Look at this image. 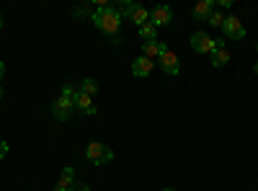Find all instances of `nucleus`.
Listing matches in <instances>:
<instances>
[{
  "label": "nucleus",
  "mask_w": 258,
  "mask_h": 191,
  "mask_svg": "<svg viewBox=\"0 0 258 191\" xmlns=\"http://www.w3.org/2000/svg\"><path fill=\"white\" fill-rule=\"evenodd\" d=\"M91 21H93V26L98 29V31H103L106 36H119V29H121V13L116 11V6L114 3H109V6H98L93 13H91Z\"/></svg>",
  "instance_id": "f257e3e1"
},
{
  "label": "nucleus",
  "mask_w": 258,
  "mask_h": 191,
  "mask_svg": "<svg viewBox=\"0 0 258 191\" xmlns=\"http://www.w3.org/2000/svg\"><path fill=\"white\" fill-rule=\"evenodd\" d=\"M85 158H88L93 165H109L114 160V150L103 142H88L85 147Z\"/></svg>",
  "instance_id": "f03ea898"
},
{
  "label": "nucleus",
  "mask_w": 258,
  "mask_h": 191,
  "mask_svg": "<svg viewBox=\"0 0 258 191\" xmlns=\"http://www.w3.org/2000/svg\"><path fill=\"white\" fill-rule=\"evenodd\" d=\"M188 44H191V49L197 54H212L214 52V39L207 31H194L191 39H188Z\"/></svg>",
  "instance_id": "7ed1b4c3"
},
{
  "label": "nucleus",
  "mask_w": 258,
  "mask_h": 191,
  "mask_svg": "<svg viewBox=\"0 0 258 191\" xmlns=\"http://www.w3.org/2000/svg\"><path fill=\"white\" fill-rule=\"evenodd\" d=\"M73 114H75V101H73V98L59 96V98L52 103V116H54L57 121H70Z\"/></svg>",
  "instance_id": "20e7f679"
},
{
  "label": "nucleus",
  "mask_w": 258,
  "mask_h": 191,
  "mask_svg": "<svg viewBox=\"0 0 258 191\" xmlns=\"http://www.w3.org/2000/svg\"><path fill=\"white\" fill-rule=\"evenodd\" d=\"M245 26H243V21L240 18H235V16H227L225 18V24H222V39H245Z\"/></svg>",
  "instance_id": "39448f33"
},
{
  "label": "nucleus",
  "mask_w": 258,
  "mask_h": 191,
  "mask_svg": "<svg viewBox=\"0 0 258 191\" xmlns=\"http://www.w3.org/2000/svg\"><path fill=\"white\" fill-rule=\"evenodd\" d=\"M170 21H173V11H170V6H155V8H150V24H153L155 29L170 26Z\"/></svg>",
  "instance_id": "423d86ee"
},
{
  "label": "nucleus",
  "mask_w": 258,
  "mask_h": 191,
  "mask_svg": "<svg viewBox=\"0 0 258 191\" xmlns=\"http://www.w3.org/2000/svg\"><path fill=\"white\" fill-rule=\"evenodd\" d=\"M158 65H160V70L165 73V75H170V78H176L178 73H181V62H178V54L176 52H165L160 59H158Z\"/></svg>",
  "instance_id": "0eeeda50"
},
{
  "label": "nucleus",
  "mask_w": 258,
  "mask_h": 191,
  "mask_svg": "<svg viewBox=\"0 0 258 191\" xmlns=\"http://www.w3.org/2000/svg\"><path fill=\"white\" fill-rule=\"evenodd\" d=\"M168 52V44L165 41H142V57H147V59H160L163 54Z\"/></svg>",
  "instance_id": "6e6552de"
},
{
  "label": "nucleus",
  "mask_w": 258,
  "mask_h": 191,
  "mask_svg": "<svg viewBox=\"0 0 258 191\" xmlns=\"http://www.w3.org/2000/svg\"><path fill=\"white\" fill-rule=\"evenodd\" d=\"M153 68H155V62L140 54V57L132 62V75H135V78H147L150 73H153Z\"/></svg>",
  "instance_id": "1a4fd4ad"
},
{
  "label": "nucleus",
  "mask_w": 258,
  "mask_h": 191,
  "mask_svg": "<svg viewBox=\"0 0 258 191\" xmlns=\"http://www.w3.org/2000/svg\"><path fill=\"white\" fill-rule=\"evenodd\" d=\"M73 186H75V168H62V173H59V181H57V186L52 188V191H73Z\"/></svg>",
  "instance_id": "9d476101"
},
{
  "label": "nucleus",
  "mask_w": 258,
  "mask_h": 191,
  "mask_svg": "<svg viewBox=\"0 0 258 191\" xmlns=\"http://www.w3.org/2000/svg\"><path fill=\"white\" fill-rule=\"evenodd\" d=\"M214 8H217V6H214V0H202V3L194 6L191 18H194V21H204V24H207V18H209V13H212Z\"/></svg>",
  "instance_id": "9b49d317"
},
{
  "label": "nucleus",
  "mask_w": 258,
  "mask_h": 191,
  "mask_svg": "<svg viewBox=\"0 0 258 191\" xmlns=\"http://www.w3.org/2000/svg\"><path fill=\"white\" fill-rule=\"evenodd\" d=\"M75 111H80V114H88V116H93V114H96L93 98H91V96H85V93H78V98H75Z\"/></svg>",
  "instance_id": "f8f14e48"
},
{
  "label": "nucleus",
  "mask_w": 258,
  "mask_h": 191,
  "mask_svg": "<svg viewBox=\"0 0 258 191\" xmlns=\"http://www.w3.org/2000/svg\"><path fill=\"white\" fill-rule=\"evenodd\" d=\"M230 59H232V54H230L227 47L225 49H217V52H212V68H225Z\"/></svg>",
  "instance_id": "ddd939ff"
},
{
  "label": "nucleus",
  "mask_w": 258,
  "mask_h": 191,
  "mask_svg": "<svg viewBox=\"0 0 258 191\" xmlns=\"http://www.w3.org/2000/svg\"><path fill=\"white\" fill-rule=\"evenodd\" d=\"M129 21H132V24L140 29V26H145L147 21H150V11H147L145 6H137V11H135L132 16H129Z\"/></svg>",
  "instance_id": "4468645a"
},
{
  "label": "nucleus",
  "mask_w": 258,
  "mask_h": 191,
  "mask_svg": "<svg viewBox=\"0 0 258 191\" xmlns=\"http://www.w3.org/2000/svg\"><path fill=\"white\" fill-rule=\"evenodd\" d=\"M137 34H140V39H145V41H158V29L150 24V21H147L145 26L137 29Z\"/></svg>",
  "instance_id": "2eb2a0df"
},
{
  "label": "nucleus",
  "mask_w": 258,
  "mask_h": 191,
  "mask_svg": "<svg viewBox=\"0 0 258 191\" xmlns=\"http://www.w3.org/2000/svg\"><path fill=\"white\" fill-rule=\"evenodd\" d=\"M114 6H116V11L121 13V18H129V16L137 11L140 3H135V0H121V3H114Z\"/></svg>",
  "instance_id": "dca6fc26"
},
{
  "label": "nucleus",
  "mask_w": 258,
  "mask_h": 191,
  "mask_svg": "<svg viewBox=\"0 0 258 191\" xmlns=\"http://www.w3.org/2000/svg\"><path fill=\"white\" fill-rule=\"evenodd\" d=\"M225 18H227V16H225V13H222L220 8H214V11L209 13V18H207V24H209V26H214V29H222Z\"/></svg>",
  "instance_id": "f3484780"
},
{
  "label": "nucleus",
  "mask_w": 258,
  "mask_h": 191,
  "mask_svg": "<svg viewBox=\"0 0 258 191\" xmlns=\"http://www.w3.org/2000/svg\"><path fill=\"white\" fill-rule=\"evenodd\" d=\"M80 93H85V96H91V98H93V96L98 93V83H96L93 78H85V80L80 83Z\"/></svg>",
  "instance_id": "a211bd4d"
},
{
  "label": "nucleus",
  "mask_w": 258,
  "mask_h": 191,
  "mask_svg": "<svg viewBox=\"0 0 258 191\" xmlns=\"http://www.w3.org/2000/svg\"><path fill=\"white\" fill-rule=\"evenodd\" d=\"M78 93H80V88H75L73 83H64V86H62V93H59V96H64V98H73V101H75V98H78Z\"/></svg>",
  "instance_id": "6ab92c4d"
},
{
  "label": "nucleus",
  "mask_w": 258,
  "mask_h": 191,
  "mask_svg": "<svg viewBox=\"0 0 258 191\" xmlns=\"http://www.w3.org/2000/svg\"><path fill=\"white\" fill-rule=\"evenodd\" d=\"M8 150H11V147H8V142H6V140H0V160H3V158L8 155Z\"/></svg>",
  "instance_id": "aec40b11"
},
{
  "label": "nucleus",
  "mask_w": 258,
  "mask_h": 191,
  "mask_svg": "<svg viewBox=\"0 0 258 191\" xmlns=\"http://www.w3.org/2000/svg\"><path fill=\"white\" fill-rule=\"evenodd\" d=\"M73 191H91V186H88V183H75Z\"/></svg>",
  "instance_id": "412c9836"
},
{
  "label": "nucleus",
  "mask_w": 258,
  "mask_h": 191,
  "mask_svg": "<svg viewBox=\"0 0 258 191\" xmlns=\"http://www.w3.org/2000/svg\"><path fill=\"white\" fill-rule=\"evenodd\" d=\"M3 78H6V62L0 59V83H3Z\"/></svg>",
  "instance_id": "4be33fe9"
},
{
  "label": "nucleus",
  "mask_w": 258,
  "mask_h": 191,
  "mask_svg": "<svg viewBox=\"0 0 258 191\" xmlns=\"http://www.w3.org/2000/svg\"><path fill=\"white\" fill-rule=\"evenodd\" d=\"M253 73L258 75V62H253Z\"/></svg>",
  "instance_id": "5701e85b"
},
{
  "label": "nucleus",
  "mask_w": 258,
  "mask_h": 191,
  "mask_svg": "<svg viewBox=\"0 0 258 191\" xmlns=\"http://www.w3.org/2000/svg\"><path fill=\"white\" fill-rule=\"evenodd\" d=\"M6 26V21H3V16H0V29H3Z\"/></svg>",
  "instance_id": "b1692460"
},
{
  "label": "nucleus",
  "mask_w": 258,
  "mask_h": 191,
  "mask_svg": "<svg viewBox=\"0 0 258 191\" xmlns=\"http://www.w3.org/2000/svg\"><path fill=\"white\" fill-rule=\"evenodd\" d=\"M163 191H176V188H163Z\"/></svg>",
  "instance_id": "393cba45"
},
{
  "label": "nucleus",
  "mask_w": 258,
  "mask_h": 191,
  "mask_svg": "<svg viewBox=\"0 0 258 191\" xmlns=\"http://www.w3.org/2000/svg\"><path fill=\"white\" fill-rule=\"evenodd\" d=\"M255 54H258V41H255Z\"/></svg>",
  "instance_id": "a878e982"
},
{
  "label": "nucleus",
  "mask_w": 258,
  "mask_h": 191,
  "mask_svg": "<svg viewBox=\"0 0 258 191\" xmlns=\"http://www.w3.org/2000/svg\"><path fill=\"white\" fill-rule=\"evenodd\" d=\"M0 98H3V88H0Z\"/></svg>",
  "instance_id": "bb28decb"
}]
</instances>
